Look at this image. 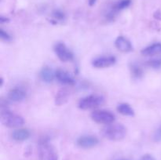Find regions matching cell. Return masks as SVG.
<instances>
[{"mask_svg": "<svg viewBox=\"0 0 161 160\" xmlns=\"http://www.w3.org/2000/svg\"><path fill=\"white\" fill-rule=\"evenodd\" d=\"M131 4V0H119L110 6L105 13V17L108 21H113L119 12L127 9Z\"/></svg>", "mask_w": 161, "mask_h": 160, "instance_id": "cell-6", "label": "cell"}, {"mask_svg": "<svg viewBox=\"0 0 161 160\" xmlns=\"http://www.w3.org/2000/svg\"><path fill=\"white\" fill-rule=\"evenodd\" d=\"M52 18H53L54 23H58V22H61L65 20L66 15L61 9H54L52 12Z\"/></svg>", "mask_w": 161, "mask_h": 160, "instance_id": "cell-19", "label": "cell"}, {"mask_svg": "<svg viewBox=\"0 0 161 160\" xmlns=\"http://www.w3.org/2000/svg\"><path fill=\"white\" fill-rule=\"evenodd\" d=\"M105 103V97L98 94H91L80 100L78 107L81 110L95 109Z\"/></svg>", "mask_w": 161, "mask_h": 160, "instance_id": "cell-4", "label": "cell"}, {"mask_svg": "<svg viewBox=\"0 0 161 160\" xmlns=\"http://www.w3.org/2000/svg\"><path fill=\"white\" fill-rule=\"evenodd\" d=\"M91 118L94 122L105 125L113 123L116 119V116L112 111L104 109L94 110L91 113Z\"/></svg>", "mask_w": 161, "mask_h": 160, "instance_id": "cell-5", "label": "cell"}, {"mask_svg": "<svg viewBox=\"0 0 161 160\" xmlns=\"http://www.w3.org/2000/svg\"><path fill=\"white\" fill-rule=\"evenodd\" d=\"M69 96H70V93L67 89H60L55 96V104L58 106L64 104L69 100Z\"/></svg>", "mask_w": 161, "mask_h": 160, "instance_id": "cell-16", "label": "cell"}, {"mask_svg": "<svg viewBox=\"0 0 161 160\" xmlns=\"http://www.w3.org/2000/svg\"><path fill=\"white\" fill-rule=\"evenodd\" d=\"M56 79L61 84L64 86H73L75 84V80L70 73L63 69H58L55 71Z\"/></svg>", "mask_w": 161, "mask_h": 160, "instance_id": "cell-10", "label": "cell"}, {"mask_svg": "<svg viewBox=\"0 0 161 160\" xmlns=\"http://www.w3.org/2000/svg\"><path fill=\"white\" fill-rule=\"evenodd\" d=\"M140 160H156V159L153 155H149V154H146V155H143V156L140 158Z\"/></svg>", "mask_w": 161, "mask_h": 160, "instance_id": "cell-23", "label": "cell"}, {"mask_svg": "<svg viewBox=\"0 0 161 160\" xmlns=\"http://www.w3.org/2000/svg\"><path fill=\"white\" fill-rule=\"evenodd\" d=\"M116 110L119 114L124 116H127V117H133L135 114L134 108L128 103L119 104L117 105Z\"/></svg>", "mask_w": 161, "mask_h": 160, "instance_id": "cell-17", "label": "cell"}, {"mask_svg": "<svg viewBox=\"0 0 161 160\" xmlns=\"http://www.w3.org/2000/svg\"><path fill=\"white\" fill-rule=\"evenodd\" d=\"M141 53L143 56H153L161 53V42H154L142 50Z\"/></svg>", "mask_w": 161, "mask_h": 160, "instance_id": "cell-13", "label": "cell"}, {"mask_svg": "<svg viewBox=\"0 0 161 160\" xmlns=\"http://www.w3.org/2000/svg\"><path fill=\"white\" fill-rule=\"evenodd\" d=\"M120 160H124V159H120Z\"/></svg>", "mask_w": 161, "mask_h": 160, "instance_id": "cell-28", "label": "cell"}, {"mask_svg": "<svg viewBox=\"0 0 161 160\" xmlns=\"http://www.w3.org/2000/svg\"><path fill=\"white\" fill-rule=\"evenodd\" d=\"M38 151L39 160H58V152L47 138L43 137L39 141Z\"/></svg>", "mask_w": 161, "mask_h": 160, "instance_id": "cell-3", "label": "cell"}, {"mask_svg": "<svg viewBox=\"0 0 161 160\" xmlns=\"http://www.w3.org/2000/svg\"><path fill=\"white\" fill-rule=\"evenodd\" d=\"M102 136L112 141H119L124 139L127 135V128L119 123H111L106 125L102 130Z\"/></svg>", "mask_w": 161, "mask_h": 160, "instance_id": "cell-1", "label": "cell"}, {"mask_svg": "<svg viewBox=\"0 0 161 160\" xmlns=\"http://www.w3.org/2000/svg\"><path fill=\"white\" fill-rule=\"evenodd\" d=\"M53 51L58 56V59L62 62H69L74 58L72 52L68 48L64 42H58L53 46Z\"/></svg>", "mask_w": 161, "mask_h": 160, "instance_id": "cell-7", "label": "cell"}, {"mask_svg": "<svg viewBox=\"0 0 161 160\" xmlns=\"http://www.w3.org/2000/svg\"><path fill=\"white\" fill-rule=\"evenodd\" d=\"M96 2H97V0H89V1H88V3H89L90 6H93L95 5Z\"/></svg>", "mask_w": 161, "mask_h": 160, "instance_id": "cell-26", "label": "cell"}, {"mask_svg": "<svg viewBox=\"0 0 161 160\" xmlns=\"http://www.w3.org/2000/svg\"><path fill=\"white\" fill-rule=\"evenodd\" d=\"M3 78H1V85H0V86H3Z\"/></svg>", "mask_w": 161, "mask_h": 160, "instance_id": "cell-27", "label": "cell"}, {"mask_svg": "<svg viewBox=\"0 0 161 160\" xmlns=\"http://www.w3.org/2000/svg\"><path fill=\"white\" fill-rule=\"evenodd\" d=\"M130 70L135 78H141L143 76V70L139 64L137 63H131L130 65Z\"/></svg>", "mask_w": 161, "mask_h": 160, "instance_id": "cell-18", "label": "cell"}, {"mask_svg": "<svg viewBox=\"0 0 161 160\" xmlns=\"http://www.w3.org/2000/svg\"><path fill=\"white\" fill-rule=\"evenodd\" d=\"M8 99L13 102H20L25 100L27 97V93L24 89L16 87L11 89L8 93Z\"/></svg>", "mask_w": 161, "mask_h": 160, "instance_id": "cell-12", "label": "cell"}, {"mask_svg": "<svg viewBox=\"0 0 161 160\" xmlns=\"http://www.w3.org/2000/svg\"><path fill=\"white\" fill-rule=\"evenodd\" d=\"M98 144V138L93 135H83L76 140V145L83 149L92 148Z\"/></svg>", "mask_w": 161, "mask_h": 160, "instance_id": "cell-8", "label": "cell"}, {"mask_svg": "<svg viewBox=\"0 0 161 160\" xmlns=\"http://www.w3.org/2000/svg\"><path fill=\"white\" fill-rule=\"evenodd\" d=\"M146 65L153 69L161 67V58H152L146 61Z\"/></svg>", "mask_w": 161, "mask_h": 160, "instance_id": "cell-20", "label": "cell"}, {"mask_svg": "<svg viewBox=\"0 0 161 160\" xmlns=\"http://www.w3.org/2000/svg\"><path fill=\"white\" fill-rule=\"evenodd\" d=\"M153 137L155 142H161V125L157 129Z\"/></svg>", "mask_w": 161, "mask_h": 160, "instance_id": "cell-22", "label": "cell"}, {"mask_svg": "<svg viewBox=\"0 0 161 160\" xmlns=\"http://www.w3.org/2000/svg\"><path fill=\"white\" fill-rule=\"evenodd\" d=\"M0 38H1L2 40L6 42H10V41L12 40V37H11L10 35H9L7 31H5L4 29H3V28L0 29Z\"/></svg>", "mask_w": 161, "mask_h": 160, "instance_id": "cell-21", "label": "cell"}, {"mask_svg": "<svg viewBox=\"0 0 161 160\" xmlns=\"http://www.w3.org/2000/svg\"><path fill=\"white\" fill-rule=\"evenodd\" d=\"M116 58L113 56H101L94 58L91 61V64L95 68H107L114 65Z\"/></svg>", "mask_w": 161, "mask_h": 160, "instance_id": "cell-9", "label": "cell"}, {"mask_svg": "<svg viewBox=\"0 0 161 160\" xmlns=\"http://www.w3.org/2000/svg\"><path fill=\"white\" fill-rule=\"evenodd\" d=\"M9 21V19L8 18V17H3V16H1V17H0V23H1L2 24L8 23Z\"/></svg>", "mask_w": 161, "mask_h": 160, "instance_id": "cell-24", "label": "cell"}, {"mask_svg": "<svg viewBox=\"0 0 161 160\" xmlns=\"http://www.w3.org/2000/svg\"><path fill=\"white\" fill-rule=\"evenodd\" d=\"M0 120L2 124L7 128H19L25 124V119L20 115L14 113L8 108L1 109Z\"/></svg>", "mask_w": 161, "mask_h": 160, "instance_id": "cell-2", "label": "cell"}, {"mask_svg": "<svg viewBox=\"0 0 161 160\" xmlns=\"http://www.w3.org/2000/svg\"><path fill=\"white\" fill-rule=\"evenodd\" d=\"M154 17H155V18L161 19V13L160 11H157V12L155 13V14H154Z\"/></svg>", "mask_w": 161, "mask_h": 160, "instance_id": "cell-25", "label": "cell"}, {"mask_svg": "<svg viewBox=\"0 0 161 160\" xmlns=\"http://www.w3.org/2000/svg\"><path fill=\"white\" fill-rule=\"evenodd\" d=\"M12 139L17 142H23L29 139L31 132L28 129H17L11 134Z\"/></svg>", "mask_w": 161, "mask_h": 160, "instance_id": "cell-14", "label": "cell"}, {"mask_svg": "<svg viewBox=\"0 0 161 160\" xmlns=\"http://www.w3.org/2000/svg\"><path fill=\"white\" fill-rule=\"evenodd\" d=\"M115 46L123 53H129L133 50V45L130 41L124 36H118L115 40Z\"/></svg>", "mask_w": 161, "mask_h": 160, "instance_id": "cell-11", "label": "cell"}, {"mask_svg": "<svg viewBox=\"0 0 161 160\" xmlns=\"http://www.w3.org/2000/svg\"><path fill=\"white\" fill-rule=\"evenodd\" d=\"M41 80L46 83H51L56 78L55 72L50 67H43L39 72Z\"/></svg>", "mask_w": 161, "mask_h": 160, "instance_id": "cell-15", "label": "cell"}]
</instances>
